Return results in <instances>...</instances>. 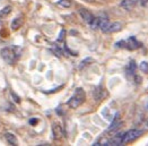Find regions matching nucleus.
Returning <instances> with one entry per match:
<instances>
[{"label":"nucleus","mask_w":148,"mask_h":146,"mask_svg":"<svg viewBox=\"0 0 148 146\" xmlns=\"http://www.w3.org/2000/svg\"><path fill=\"white\" fill-rule=\"evenodd\" d=\"M52 134H53V138L56 140H59L63 136V132H62V126L59 122H54L52 125Z\"/></svg>","instance_id":"nucleus-5"},{"label":"nucleus","mask_w":148,"mask_h":146,"mask_svg":"<svg viewBox=\"0 0 148 146\" xmlns=\"http://www.w3.org/2000/svg\"><path fill=\"white\" fill-rule=\"evenodd\" d=\"M121 30H122V24L119 23V22H115V23H111L110 24L106 33H116V32H120Z\"/></svg>","instance_id":"nucleus-10"},{"label":"nucleus","mask_w":148,"mask_h":146,"mask_svg":"<svg viewBox=\"0 0 148 146\" xmlns=\"http://www.w3.org/2000/svg\"><path fill=\"white\" fill-rule=\"evenodd\" d=\"M5 138H6L7 143L10 144V145H17L18 144V140H17L16 136L12 134V133H6L5 134Z\"/></svg>","instance_id":"nucleus-11"},{"label":"nucleus","mask_w":148,"mask_h":146,"mask_svg":"<svg viewBox=\"0 0 148 146\" xmlns=\"http://www.w3.org/2000/svg\"><path fill=\"white\" fill-rule=\"evenodd\" d=\"M145 126H146V127L148 128V119L146 120V122H145Z\"/></svg>","instance_id":"nucleus-22"},{"label":"nucleus","mask_w":148,"mask_h":146,"mask_svg":"<svg viewBox=\"0 0 148 146\" xmlns=\"http://www.w3.org/2000/svg\"><path fill=\"white\" fill-rule=\"evenodd\" d=\"M122 125V122L120 120V118H119V114H116V117H115V119H114V121L111 123V126H110V128L108 129V133H112V132H115L116 129H119L120 128V126Z\"/></svg>","instance_id":"nucleus-9"},{"label":"nucleus","mask_w":148,"mask_h":146,"mask_svg":"<svg viewBox=\"0 0 148 146\" xmlns=\"http://www.w3.org/2000/svg\"><path fill=\"white\" fill-rule=\"evenodd\" d=\"M85 101V92L83 88H77L75 94L70 97V100L68 101V105L71 109H77L78 107H80Z\"/></svg>","instance_id":"nucleus-1"},{"label":"nucleus","mask_w":148,"mask_h":146,"mask_svg":"<svg viewBox=\"0 0 148 146\" xmlns=\"http://www.w3.org/2000/svg\"><path fill=\"white\" fill-rule=\"evenodd\" d=\"M140 45L141 44L134 36L129 37L128 40H124V41H120V42L116 43L118 48H124L128 49V50H136V49L140 48Z\"/></svg>","instance_id":"nucleus-3"},{"label":"nucleus","mask_w":148,"mask_h":146,"mask_svg":"<svg viewBox=\"0 0 148 146\" xmlns=\"http://www.w3.org/2000/svg\"><path fill=\"white\" fill-rule=\"evenodd\" d=\"M79 14H80V17L83 18V21H84L85 23H87V24H89V23L92 22V19L94 18L93 14L90 12H88L85 8H82V9L79 10Z\"/></svg>","instance_id":"nucleus-6"},{"label":"nucleus","mask_w":148,"mask_h":146,"mask_svg":"<svg viewBox=\"0 0 148 146\" xmlns=\"http://www.w3.org/2000/svg\"><path fill=\"white\" fill-rule=\"evenodd\" d=\"M135 3H136L135 0H122L121 3H120V6L123 7L124 9H127V10H130L135 6Z\"/></svg>","instance_id":"nucleus-12"},{"label":"nucleus","mask_w":148,"mask_h":146,"mask_svg":"<svg viewBox=\"0 0 148 146\" xmlns=\"http://www.w3.org/2000/svg\"><path fill=\"white\" fill-rule=\"evenodd\" d=\"M148 3V0H140V5L141 6H146Z\"/></svg>","instance_id":"nucleus-20"},{"label":"nucleus","mask_w":148,"mask_h":146,"mask_svg":"<svg viewBox=\"0 0 148 146\" xmlns=\"http://www.w3.org/2000/svg\"><path fill=\"white\" fill-rule=\"evenodd\" d=\"M136 68V62L135 61H130L129 65L127 66V73H128V75H134Z\"/></svg>","instance_id":"nucleus-15"},{"label":"nucleus","mask_w":148,"mask_h":146,"mask_svg":"<svg viewBox=\"0 0 148 146\" xmlns=\"http://www.w3.org/2000/svg\"><path fill=\"white\" fill-rule=\"evenodd\" d=\"M22 24H23V18L22 17H16L12 22V30H14V31L18 30L22 26Z\"/></svg>","instance_id":"nucleus-13"},{"label":"nucleus","mask_w":148,"mask_h":146,"mask_svg":"<svg viewBox=\"0 0 148 146\" xmlns=\"http://www.w3.org/2000/svg\"><path fill=\"white\" fill-rule=\"evenodd\" d=\"M140 69H141L144 73H148V63L147 62H141V65H140Z\"/></svg>","instance_id":"nucleus-19"},{"label":"nucleus","mask_w":148,"mask_h":146,"mask_svg":"<svg viewBox=\"0 0 148 146\" xmlns=\"http://www.w3.org/2000/svg\"><path fill=\"white\" fill-rule=\"evenodd\" d=\"M104 95H105V91L103 90L102 86H97V87L94 88V91H93V97H94V100L101 101L104 97Z\"/></svg>","instance_id":"nucleus-8"},{"label":"nucleus","mask_w":148,"mask_h":146,"mask_svg":"<svg viewBox=\"0 0 148 146\" xmlns=\"http://www.w3.org/2000/svg\"><path fill=\"white\" fill-rule=\"evenodd\" d=\"M99 23H101V18L99 17H94L92 19V22L89 23V26L93 30H97V28H99Z\"/></svg>","instance_id":"nucleus-16"},{"label":"nucleus","mask_w":148,"mask_h":146,"mask_svg":"<svg viewBox=\"0 0 148 146\" xmlns=\"http://www.w3.org/2000/svg\"><path fill=\"white\" fill-rule=\"evenodd\" d=\"M110 22L108 21V19H102L101 18V23H99V30L103 32V33H106L108 32V28H109V26H110Z\"/></svg>","instance_id":"nucleus-14"},{"label":"nucleus","mask_w":148,"mask_h":146,"mask_svg":"<svg viewBox=\"0 0 148 146\" xmlns=\"http://www.w3.org/2000/svg\"><path fill=\"white\" fill-rule=\"evenodd\" d=\"M141 134H143V132H141V130H138V129H131V130L124 133L123 139H122V144H128V143L135 140V139H137Z\"/></svg>","instance_id":"nucleus-4"},{"label":"nucleus","mask_w":148,"mask_h":146,"mask_svg":"<svg viewBox=\"0 0 148 146\" xmlns=\"http://www.w3.org/2000/svg\"><path fill=\"white\" fill-rule=\"evenodd\" d=\"M59 5L62 6V7H64V8H69L71 6V1L70 0H60Z\"/></svg>","instance_id":"nucleus-18"},{"label":"nucleus","mask_w":148,"mask_h":146,"mask_svg":"<svg viewBox=\"0 0 148 146\" xmlns=\"http://www.w3.org/2000/svg\"><path fill=\"white\" fill-rule=\"evenodd\" d=\"M0 54H1V58L6 61L8 65H12L16 61L17 57H18V54L16 52V48H14V47L2 48L1 51H0Z\"/></svg>","instance_id":"nucleus-2"},{"label":"nucleus","mask_w":148,"mask_h":146,"mask_svg":"<svg viewBox=\"0 0 148 146\" xmlns=\"http://www.w3.org/2000/svg\"><path fill=\"white\" fill-rule=\"evenodd\" d=\"M145 108H146V109L148 110V100L146 101V103H145Z\"/></svg>","instance_id":"nucleus-21"},{"label":"nucleus","mask_w":148,"mask_h":146,"mask_svg":"<svg viewBox=\"0 0 148 146\" xmlns=\"http://www.w3.org/2000/svg\"><path fill=\"white\" fill-rule=\"evenodd\" d=\"M12 12V6H6L0 10V17H6Z\"/></svg>","instance_id":"nucleus-17"},{"label":"nucleus","mask_w":148,"mask_h":146,"mask_svg":"<svg viewBox=\"0 0 148 146\" xmlns=\"http://www.w3.org/2000/svg\"><path fill=\"white\" fill-rule=\"evenodd\" d=\"M124 133H119L114 137H112L111 139H109L108 145H122V139H123Z\"/></svg>","instance_id":"nucleus-7"}]
</instances>
